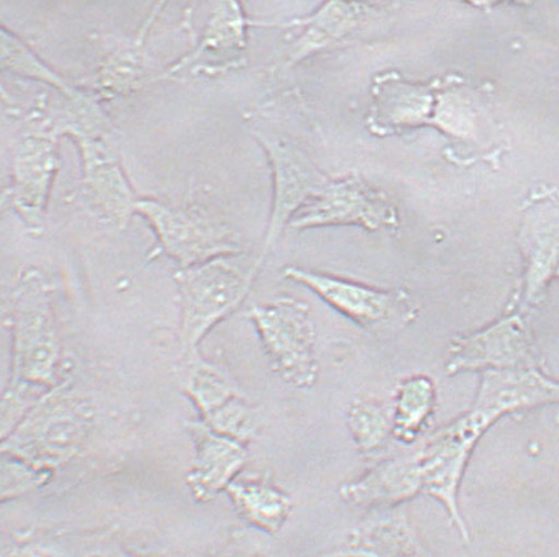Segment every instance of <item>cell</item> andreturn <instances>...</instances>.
Segmentation results:
<instances>
[{"mask_svg":"<svg viewBox=\"0 0 559 557\" xmlns=\"http://www.w3.org/2000/svg\"><path fill=\"white\" fill-rule=\"evenodd\" d=\"M263 255L247 252L222 255L175 275L181 310V342L188 356L224 318L240 308L254 284Z\"/></svg>","mask_w":559,"mask_h":557,"instance_id":"3957f363","label":"cell"},{"mask_svg":"<svg viewBox=\"0 0 559 557\" xmlns=\"http://www.w3.org/2000/svg\"><path fill=\"white\" fill-rule=\"evenodd\" d=\"M53 296V283L37 267L25 268L12 284L5 300L12 337V386L51 390L66 382Z\"/></svg>","mask_w":559,"mask_h":557,"instance_id":"6da1fadb","label":"cell"},{"mask_svg":"<svg viewBox=\"0 0 559 557\" xmlns=\"http://www.w3.org/2000/svg\"><path fill=\"white\" fill-rule=\"evenodd\" d=\"M346 425L357 450L364 455L381 450L393 435L391 415L381 403L372 400L353 401L346 413Z\"/></svg>","mask_w":559,"mask_h":557,"instance_id":"603a6c76","label":"cell"},{"mask_svg":"<svg viewBox=\"0 0 559 557\" xmlns=\"http://www.w3.org/2000/svg\"><path fill=\"white\" fill-rule=\"evenodd\" d=\"M419 493L421 482L413 452L379 462L340 489L346 504L374 511L395 509Z\"/></svg>","mask_w":559,"mask_h":557,"instance_id":"9a60e30c","label":"cell"},{"mask_svg":"<svg viewBox=\"0 0 559 557\" xmlns=\"http://www.w3.org/2000/svg\"><path fill=\"white\" fill-rule=\"evenodd\" d=\"M377 514L357 524L343 547L319 557H421L417 531L402 511L376 510Z\"/></svg>","mask_w":559,"mask_h":557,"instance_id":"2e32d148","label":"cell"},{"mask_svg":"<svg viewBox=\"0 0 559 557\" xmlns=\"http://www.w3.org/2000/svg\"><path fill=\"white\" fill-rule=\"evenodd\" d=\"M186 428L195 450L186 484L195 501L209 502L227 492L246 467L247 445L212 431L202 420L186 422Z\"/></svg>","mask_w":559,"mask_h":557,"instance_id":"5bb4252c","label":"cell"},{"mask_svg":"<svg viewBox=\"0 0 559 557\" xmlns=\"http://www.w3.org/2000/svg\"><path fill=\"white\" fill-rule=\"evenodd\" d=\"M81 157V181L76 198L96 220L124 229L140 197L126 174L111 136H75Z\"/></svg>","mask_w":559,"mask_h":557,"instance_id":"30bf717a","label":"cell"},{"mask_svg":"<svg viewBox=\"0 0 559 557\" xmlns=\"http://www.w3.org/2000/svg\"><path fill=\"white\" fill-rule=\"evenodd\" d=\"M253 136L265 149L274 177L273 209L261 250L266 257L293 216L330 181L284 134L255 126Z\"/></svg>","mask_w":559,"mask_h":557,"instance_id":"7c38bea8","label":"cell"},{"mask_svg":"<svg viewBox=\"0 0 559 557\" xmlns=\"http://www.w3.org/2000/svg\"><path fill=\"white\" fill-rule=\"evenodd\" d=\"M364 11V4L331 2L317 14L284 24L285 27L306 28L288 50L287 65H294L348 35L361 22Z\"/></svg>","mask_w":559,"mask_h":557,"instance_id":"ac0fdd59","label":"cell"},{"mask_svg":"<svg viewBox=\"0 0 559 557\" xmlns=\"http://www.w3.org/2000/svg\"><path fill=\"white\" fill-rule=\"evenodd\" d=\"M158 240L153 255H166L188 268L222 255L246 252L239 233L214 208L191 198L182 206H170L157 198L140 197L136 206Z\"/></svg>","mask_w":559,"mask_h":557,"instance_id":"277c9868","label":"cell"},{"mask_svg":"<svg viewBox=\"0 0 559 557\" xmlns=\"http://www.w3.org/2000/svg\"><path fill=\"white\" fill-rule=\"evenodd\" d=\"M435 392L426 377H409L396 387L393 437L403 444H413L432 413Z\"/></svg>","mask_w":559,"mask_h":557,"instance_id":"7402d4cb","label":"cell"},{"mask_svg":"<svg viewBox=\"0 0 559 557\" xmlns=\"http://www.w3.org/2000/svg\"><path fill=\"white\" fill-rule=\"evenodd\" d=\"M165 8V2L153 4L133 34L93 35L95 59L86 75L76 82L79 86L103 105L128 98L156 82L147 65L146 43Z\"/></svg>","mask_w":559,"mask_h":557,"instance_id":"9c48e42d","label":"cell"},{"mask_svg":"<svg viewBox=\"0 0 559 557\" xmlns=\"http://www.w3.org/2000/svg\"><path fill=\"white\" fill-rule=\"evenodd\" d=\"M202 421L212 431L243 445L259 438L262 428L260 412L242 395L235 397Z\"/></svg>","mask_w":559,"mask_h":557,"instance_id":"cb8c5ba5","label":"cell"},{"mask_svg":"<svg viewBox=\"0 0 559 557\" xmlns=\"http://www.w3.org/2000/svg\"><path fill=\"white\" fill-rule=\"evenodd\" d=\"M55 473L37 469L25 460L2 452V502L31 495L47 486Z\"/></svg>","mask_w":559,"mask_h":557,"instance_id":"d4e9b609","label":"cell"},{"mask_svg":"<svg viewBox=\"0 0 559 557\" xmlns=\"http://www.w3.org/2000/svg\"><path fill=\"white\" fill-rule=\"evenodd\" d=\"M2 72L14 75L16 78L40 83L69 98H76L83 93L79 83L56 72L41 57H38L29 44L4 25L2 27Z\"/></svg>","mask_w":559,"mask_h":557,"instance_id":"ffe728a7","label":"cell"},{"mask_svg":"<svg viewBox=\"0 0 559 557\" xmlns=\"http://www.w3.org/2000/svg\"><path fill=\"white\" fill-rule=\"evenodd\" d=\"M246 317L259 331L274 373L295 388H312L318 380L319 362L311 306L294 296H281L250 306Z\"/></svg>","mask_w":559,"mask_h":557,"instance_id":"5b68a950","label":"cell"},{"mask_svg":"<svg viewBox=\"0 0 559 557\" xmlns=\"http://www.w3.org/2000/svg\"><path fill=\"white\" fill-rule=\"evenodd\" d=\"M503 409L486 399L479 400L466 417L443 428L414 451L421 480V492L439 499L451 516L462 540L471 541L467 524L459 505V486L475 444Z\"/></svg>","mask_w":559,"mask_h":557,"instance_id":"8992f818","label":"cell"},{"mask_svg":"<svg viewBox=\"0 0 559 557\" xmlns=\"http://www.w3.org/2000/svg\"><path fill=\"white\" fill-rule=\"evenodd\" d=\"M59 132L22 121L12 146L11 179L3 190V208L11 209L32 234H41L56 177L61 168Z\"/></svg>","mask_w":559,"mask_h":557,"instance_id":"52a82bcc","label":"cell"},{"mask_svg":"<svg viewBox=\"0 0 559 557\" xmlns=\"http://www.w3.org/2000/svg\"><path fill=\"white\" fill-rule=\"evenodd\" d=\"M23 546L38 557H150L134 554L114 529L56 531L32 536Z\"/></svg>","mask_w":559,"mask_h":557,"instance_id":"d6986e66","label":"cell"},{"mask_svg":"<svg viewBox=\"0 0 559 557\" xmlns=\"http://www.w3.org/2000/svg\"><path fill=\"white\" fill-rule=\"evenodd\" d=\"M95 420L94 401L63 382L49 390L2 439V452L55 473L79 457Z\"/></svg>","mask_w":559,"mask_h":557,"instance_id":"7a4b0ae2","label":"cell"},{"mask_svg":"<svg viewBox=\"0 0 559 557\" xmlns=\"http://www.w3.org/2000/svg\"><path fill=\"white\" fill-rule=\"evenodd\" d=\"M250 21L237 2L216 3L197 36L194 48L173 63L158 81L190 75H217L239 68L243 63Z\"/></svg>","mask_w":559,"mask_h":557,"instance_id":"4fadbf2b","label":"cell"},{"mask_svg":"<svg viewBox=\"0 0 559 557\" xmlns=\"http://www.w3.org/2000/svg\"><path fill=\"white\" fill-rule=\"evenodd\" d=\"M227 493L241 520L263 533H278L293 514L292 496L267 480H235Z\"/></svg>","mask_w":559,"mask_h":557,"instance_id":"e0dca14e","label":"cell"},{"mask_svg":"<svg viewBox=\"0 0 559 557\" xmlns=\"http://www.w3.org/2000/svg\"><path fill=\"white\" fill-rule=\"evenodd\" d=\"M185 392L194 402L202 420L242 395L240 388L221 367L203 360L199 354L189 356Z\"/></svg>","mask_w":559,"mask_h":557,"instance_id":"44dd1931","label":"cell"},{"mask_svg":"<svg viewBox=\"0 0 559 557\" xmlns=\"http://www.w3.org/2000/svg\"><path fill=\"white\" fill-rule=\"evenodd\" d=\"M340 226H356L378 232L396 229L400 216L383 191L352 175L328 182L288 223V227L299 230Z\"/></svg>","mask_w":559,"mask_h":557,"instance_id":"8fae6325","label":"cell"},{"mask_svg":"<svg viewBox=\"0 0 559 557\" xmlns=\"http://www.w3.org/2000/svg\"><path fill=\"white\" fill-rule=\"evenodd\" d=\"M284 278L304 284L333 310L377 337H389L404 328L414 317L406 293L381 290L334 275L287 266Z\"/></svg>","mask_w":559,"mask_h":557,"instance_id":"ba28073f","label":"cell"},{"mask_svg":"<svg viewBox=\"0 0 559 557\" xmlns=\"http://www.w3.org/2000/svg\"><path fill=\"white\" fill-rule=\"evenodd\" d=\"M2 557H34L23 544H4L2 549Z\"/></svg>","mask_w":559,"mask_h":557,"instance_id":"484cf974","label":"cell"}]
</instances>
